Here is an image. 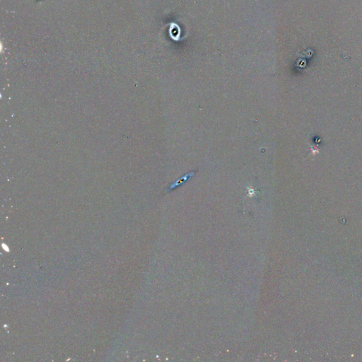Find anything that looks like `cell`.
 Segmentation results:
<instances>
[{
	"mask_svg": "<svg viewBox=\"0 0 362 362\" xmlns=\"http://www.w3.org/2000/svg\"><path fill=\"white\" fill-rule=\"evenodd\" d=\"M194 175V173L191 172V173H188V174H186L185 175H184V176H182V178H180L179 180H178L176 181V182H175V183H173L172 185L171 186V189H172V188H174L175 187H177L178 185H180L182 183V182H184L185 181H186L188 179H189L192 177Z\"/></svg>",
	"mask_w": 362,
	"mask_h": 362,
	"instance_id": "6da1fadb",
	"label": "cell"
}]
</instances>
